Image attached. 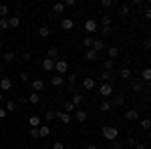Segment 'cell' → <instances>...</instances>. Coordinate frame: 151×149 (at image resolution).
I'll return each mask as SVG.
<instances>
[{
	"instance_id": "cell-3",
	"label": "cell",
	"mask_w": 151,
	"mask_h": 149,
	"mask_svg": "<svg viewBox=\"0 0 151 149\" xmlns=\"http://www.w3.org/2000/svg\"><path fill=\"white\" fill-rule=\"evenodd\" d=\"M99 95H101V97H111V95H113V85H111V83H103V85L99 87Z\"/></svg>"
},
{
	"instance_id": "cell-37",
	"label": "cell",
	"mask_w": 151,
	"mask_h": 149,
	"mask_svg": "<svg viewBox=\"0 0 151 149\" xmlns=\"http://www.w3.org/2000/svg\"><path fill=\"white\" fill-rule=\"evenodd\" d=\"M0 18H8V6L0 4Z\"/></svg>"
},
{
	"instance_id": "cell-19",
	"label": "cell",
	"mask_w": 151,
	"mask_h": 149,
	"mask_svg": "<svg viewBox=\"0 0 151 149\" xmlns=\"http://www.w3.org/2000/svg\"><path fill=\"white\" fill-rule=\"evenodd\" d=\"M125 101H127V99H125V95L121 93L119 97H115V99H113V105H115V107H123V105H125Z\"/></svg>"
},
{
	"instance_id": "cell-17",
	"label": "cell",
	"mask_w": 151,
	"mask_h": 149,
	"mask_svg": "<svg viewBox=\"0 0 151 149\" xmlns=\"http://www.w3.org/2000/svg\"><path fill=\"white\" fill-rule=\"evenodd\" d=\"M70 103L75 105V107H79L83 103V95L81 93H73V99H70Z\"/></svg>"
},
{
	"instance_id": "cell-48",
	"label": "cell",
	"mask_w": 151,
	"mask_h": 149,
	"mask_svg": "<svg viewBox=\"0 0 151 149\" xmlns=\"http://www.w3.org/2000/svg\"><path fill=\"white\" fill-rule=\"evenodd\" d=\"M50 149H65V145H63L60 141H55V143H52V147H50Z\"/></svg>"
},
{
	"instance_id": "cell-36",
	"label": "cell",
	"mask_w": 151,
	"mask_h": 149,
	"mask_svg": "<svg viewBox=\"0 0 151 149\" xmlns=\"http://www.w3.org/2000/svg\"><path fill=\"white\" fill-rule=\"evenodd\" d=\"M101 26H111V16H109V14L101 16Z\"/></svg>"
},
{
	"instance_id": "cell-49",
	"label": "cell",
	"mask_w": 151,
	"mask_h": 149,
	"mask_svg": "<svg viewBox=\"0 0 151 149\" xmlns=\"http://www.w3.org/2000/svg\"><path fill=\"white\" fill-rule=\"evenodd\" d=\"M137 143H139V141H137V139H133V137H129V139H127V145H131V147H135Z\"/></svg>"
},
{
	"instance_id": "cell-57",
	"label": "cell",
	"mask_w": 151,
	"mask_h": 149,
	"mask_svg": "<svg viewBox=\"0 0 151 149\" xmlns=\"http://www.w3.org/2000/svg\"><path fill=\"white\" fill-rule=\"evenodd\" d=\"M135 149H147V147H145L143 143H137V145H135Z\"/></svg>"
},
{
	"instance_id": "cell-31",
	"label": "cell",
	"mask_w": 151,
	"mask_h": 149,
	"mask_svg": "<svg viewBox=\"0 0 151 149\" xmlns=\"http://www.w3.org/2000/svg\"><path fill=\"white\" fill-rule=\"evenodd\" d=\"M38 35L42 36V38H48V36H50V28H48V26H40Z\"/></svg>"
},
{
	"instance_id": "cell-35",
	"label": "cell",
	"mask_w": 151,
	"mask_h": 149,
	"mask_svg": "<svg viewBox=\"0 0 151 149\" xmlns=\"http://www.w3.org/2000/svg\"><path fill=\"white\" fill-rule=\"evenodd\" d=\"M101 35L103 36H111L113 35V28H111V26H101Z\"/></svg>"
},
{
	"instance_id": "cell-39",
	"label": "cell",
	"mask_w": 151,
	"mask_h": 149,
	"mask_svg": "<svg viewBox=\"0 0 151 149\" xmlns=\"http://www.w3.org/2000/svg\"><path fill=\"white\" fill-rule=\"evenodd\" d=\"M8 18H0V30H8Z\"/></svg>"
},
{
	"instance_id": "cell-54",
	"label": "cell",
	"mask_w": 151,
	"mask_h": 149,
	"mask_svg": "<svg viewBox=\"0 0 151 149\" xmlns=\"http://www.w3.org/2000/svg\"><path fill=\"white\" fill-rule=\"evenodd\" d=\"M121 147H123V143H119V141L115 139V141H113V149H121Z\"/></svg>"
},
{
	"instance_id": "cell-11",
	"label": "cell",
	"mask_w": 151,
	"mask_h": 149,
	"mask_svg": "<svg viewBox=\"0 0 151 149\" xmlns=\"http://www.w3.org/2000/svg\"><path fill=\"white\" fill-rule=\"evenodd\" d=\"M129 87H131V89H133V91L135 93H141L143 91V81H131V83H129Z\"/></svg>"
},
{
	"instance_id": "cell-41",
	"label": "cell",
	"mask_w": 151,
	"mask_h": 149,
	"mask_svg": "<svg viewBox=\"0 0 151 149\" xmlns=\"http://www.w3.org/2000/svg\"><path fill=\"white\" fill-rule=\"evenodd\" d=\"M149 127H151V121L147 119V117H145V119H141V129H145V131H147Z\"/></svg>"
},
{
	"instance_id": "cell-16",
	"label": "cell",
	"mask_w": 151,
	"mask_h": 149,
	"mask_svg": "<svg viewBox=\"0 0 151 149\" xmlns=\"http://www.w3.org/2000/svg\"><path fill=\"white\" fill-rule=\"evenodd\" d=\"M48 135H50V127L48 125H42V127H38V137H48Z\"/></svg>"
},
{
	"instance_id": "cell-7",
	"label": "cell",
	"mask_w": 151,
	"mask_h": 149,
	"mask_svg": "<svg viewBox=\"0 0 151 149\" xmlns=\"http://www.w3.org/2000/svg\"><path fill=\"white\" fill-rule=\"evenodd\" d=\"M125 119L127 121H139V111L137 109H129L127 113H125Z\"/></svg>"
},
{
	"instance_id": "cell-34",
	"label": "cell",
	"mask_w": 151,
	"mask_h": 149,
	"mask_svg": "<svg viewBox=\"0 0 151 149\" xmlns=\"http://www.w3.org/2000/svg\"><path fill=\"white\" fill-rule=\"evenodd\" d=\"M14 58H16V55H14L12 50H6V53H4V60H6V63H12Z\"/></svg>"
},
{
	"instance_id": "cell-33",
	"label": "cell",
	"mask_w": 151,
	"mask_h": 149,
	"mask_svg": "<svg viewBox=\"0 0 151 149\" xmlns=\"http://www.w3.org/2000/svg\"><path fill=\"white\" fill-rule=\"evenodd\" d=\"M145 4H147V0H133L129 6H137V8H145Z\"/></svg>"
},
{
	"instance_id": "cell-2",
	"label": "cell",
	"mask_w": 151,
	"mask_h": 149,
	"mask_svg": "<svg viewBox=\"0 0 151 149\" xmlns=\"http://www.w3.org/2000/svg\"><path fill=\"white\" fill-rule=\"evenodd\" d=\"M55 71H57V75H65V73H69V63L67 60H63V58H58V60H55Z\"/></svg>"
},
{
	"instance_id": "cell-40",
	"label": "cell",
	"mask_w": 151,
	"mask_h": 149,
	"mask_svg": "<svg viewBox=\"0 0 151 149\" xmlns=\"http://www.w3.org/2000/svg\"><path fill=\"white\" fill-rule=\"evenodd\" d=\"M143 18H145V20H149V18H151V10H149V2H147V4H145V10H143Z\"/></svg>"
},
{
	"instance_id": "cell-46",
	"label": "cell",
	"mask_w": 151,
	"mask_h": 149,
	"mask_svg": "<svg viewBox=\"0 0 151 149\" xmlns=\"http://www.w3.org/2000/svg\"><path fill=\"white\" fill-rule=\"evenodd\" d=\"M28 133H30V137H32V139H36V137H38V127H32Z\"/></svg>"
},
{
	"instance_id": "cell-21",
	"label": "cell",
	"mask_w": 151,
	"mask_h": 149,
	"mask_svg": "<svg viewBox=\"0 0 151 149\" xmlns=\"http://www.w3.org/2000/svg\"><path fill=\"white\" fill-rule=\"evenodd\" d=\"M101 81H103V83H111V81H113V73H111V71H103V73H101Z\"/></svg>"
},
{
	"instance_id": "cell-44",
	"label": "cell",
	"mask_w": 151,
	"mask_h": 149,
	"mask_svg": "<svg viewBox=\"0 0 151 149\" xmlns=\"http://www.w3.org/2000/svg\"><path fill=\"white\" fill-rule=\"evenodd\" d=\"M113 4H115L113 0H101V8H111Z\"/></svg>"
},
{
	"instance_id": "cell-56",
	"label": "cell",
	"mask_w": 151,
	"mask_h": 149,
	"mask_svg": "<svg viewBox=\"0 0 151 149\" xmlns=\"http://www.w3.org/2000/svg\"><path fill=\"white\" fill-rule=\"evenodd\" d=\"M6 115H8V113H6V111H4V109H2V107H0V119H4V117H6Z\"/></svg>"
},
{
	"instance_id": "cell-51",
	"label": "cell",
	"mask_w": 151,
	"mask_h": 149,
	"mask_svg": "<svg viewBox=\"0 0 151 149\" xmlns=\"http://www.w3.org/2000/svg\"><path fill=\"white\" fill-rule=\"evenodd\" d=\"M67 91L69 93H77V85H67Z\"/></svg>"
},
{
	"instance_id": "cell-23",
	"label": "cell",
	"mask_w": 151,
	"mask_h": 149,
	"mask_svg": "<svg viewBox=\"0 0 151 149\" xmlns=\"http://www.w3.org/2000/svg\"><path fill=\"white\" fill-rule=\"evenodd\" d=\"M47 58H50V60H58V48L50 46V48H48V57Z\"/></svg>"
},
{
	"instance_id": "cell-8",
	"label": "cell",
	"mask_w": 151,
	"mask_h": 149,
	"mask_svg": "<svg viewBox=\"0 0 151 149\" xmlns=\"http://www.w3.org/2000/svg\"><path fill=\"white\" fill-rule=\"evenodd\" d=\"M87 117H89V115H87L85 109H77V111H75V119H77L79 123H85V121H87Z\"/></svg>"
},
{
	"instance_id": "cell-50",
	"label": "cell",
	"mask_w": 151,
	"mask_h": 149,
	"mask_svg": "<svg viewBox=\"0 0 151 149\" xmlns=\"http://www.w3.org/2000/svg\"><path fill=\"white\" fill-rule=\"evenodd\" d=\"M22 58H24V60H30V58H32V55H30L28 50H24V53H22Z\"/></svg>"
},
{
	"instance_id": "cell-45",
	"label": "cell",
	"mask_w": 151,
	"mask_h": 149,
	"mask_svg": "<svg viewBox=\"0 0 151 149\" xmlns=\"http://www.w3.org/2000/svg\"><path fill=\"white\" fill-rule=\"evenodd\" d=\"M103 67H105V71H111V69H113V60H111V58H107V60L103 63Z\"/></svg>"
},
{
	"instance_id": "cell-28",
	"label": "cell",
	"mask_w": 151,
	"mask_h": 149,
	"mask_svg": "<svg viewBox=\"0 0 151 149\" xmlns=\"http://www.w3.org/2000/svg\"><path fill=\"white\" fill-rule=\"evenodd\" d=\"M107 55H109V58H111V60H113V58L119 55V48H117V46H109V48H107Z\"/></svg>"
},
{
	"instance_id": "cell-15",
	"label": "cell",
	"mask_w": 151,
	"mask_h": 149,
	"mask_svg": "<svg viewBox=\"0 0 151 149\" xmlns=\"http://www.w3.org/2000/svg\"><path fill=\"white\" fill-rule=\"evenodd\" d=\"M26 99H28V103L38 105V103H40V93H30V95H28Z\"/></svg>"
},
{
	"instance_id": "cell-47",
	"label": "cell",
	"mask_w": 151,
	"mask_h": 149,
	"mask_svg": "<svg viewBox=\"0 0 151 149\" xmlns=\"http://www.w3.org/2000/svg\"><path fill=\"white\" fill-rule=\"evenodd\" d=\"M45 119H47V121H52V119H55V111H47V113H45Z\"/></svg>"
},
{
	"instance_id": "cell-9",
	"label": "cell",
	"mask_w": 151,
	"mask_h": 149,
	"mask_svg": "<svg viewBox=\"0 0 151 149\" xmlns=\"http://www.w3.org/2000/svg\"><path fill=\"white\" fill-rule=\"evenodd\" d=\"M85 58H87L89 63H95V60L99 58V53H95L93 48H87V53H85Z\"/></svg>"
},
{
	"instance_id": "cell-53",
	"label": "cell",
	"mask_w": 151,
	"mask_h": 149,
	"mask_svg": "<svg viewBox=\"0 0 151 149\" xmlns=\"http://www.w3.org/2000/svg\"><path fill=\"white\" fill-rule=\"evenodd\" d=\"M20 79H22L24 83H26V81L30 79V75H28V73H20Z\"/></svg>"
},
{
	"instance_id": "cell-14",
	"label": "cell",
	"mask_w": 151,
	"mask_h": 149,
	"mask_svg": "<svg viewBox=\"0 0 151 149\" xmlns=\"http://www.w3.org/2000/svg\"><path fill=\"white\" fill-rule=\"evenodd\" d=\"M0 89H2V91H10L12 89V81L8 79V77H4V79L0 81Z\"/></svg>"
},
{
	"instance_id": "cell-32",
	"label": "cell",
	"mask_w": 151,
	"mask_h": 149,
	"mask_svg": "<svg viewBox=\"0 0 151 149\" xmlns=\"http://www.w3.org/2000/svg\"><path fill=\"white\" fill-rule=\"evenodd\" d=\"M4 111H6V113H14V111H16V103H14V101H8Z\"/></svg>"
},
{
	"instance_id": "cell-30",
	"label": "cell",
	"mask_w": 151,
	"mask_h": 149,
	"mask_svg": "<svg viewBox=\"0 0 151 149\" xmlns=\"http://www.w3.org/2000/svg\"><path fill=\"white\" fill-rule=\"evenodd\" d=\"M18 24H20V18H18V16H10V18H8V26H10V28H16Z\"/></svg>"
},
{
	"instance_id": "cell-42",
	"label": "cell",
	"mask_w": 151,
	"mask_h": 149,
	"mask_svg": "<svg viewBox=\"0 0 151 149\" xmlns=\"http://www.w3.org/2000/svg\"><path fill=\"white\" fill-rule=\"evenodd\" d=\"M73 111H75V105L70 103V101H67L65 103V113H73Z\"/></svg>"
},
{
	"instance_id": "cell-20",
	"label": "cell",
	"mask_w": 151,
	"mask_h": 149,
	"mask_svg": "<svg viewBox=\"0 0 151 149\" xmlns=\"http://www.w3.org/2000/svg\"><path fill=\"white\" fill-rule=\"evenodd\" d=\"M63 12H65V4H63V2L52 4V14H63Z\"/></svg>"
},
{
	"instance_id": "cell-38",
	"label": "cell",
	"mask_w": 151,
	"mask_h": 149,
	"mask_svg": "<svg viewBox=\"0 0 151 149\" xmlns=\"http://www.w3.org/2000/svg\"><path fill=\"white\" fill-rule=\"evenodd\" d=\"M77 75H69V77H67V79H65V83H67V85H77Z\"/></svg>"
},
{
	"instance_id": "cell-24",
	"label": "cell",
	"mask_w": 151,
	"mask_h": 149,
	"mask_svg": "<svg viewBox=\"0 0 151 149\" xmlns=\"http://www.w3.org/2000/svg\"><path fill=\"white\" fill-rule=\"evenodd\" d=\"M60 26H63L65 30H70V28L75 26V22H73L70 18H63V20H60Z\"/></svg>"
},
{
	"instance_id": "cell-59",
	"label": "cell",
	"mask_w": 151,
	"mask_h": 149,
	"mask_svg": "<svg viewBox=\"0 0 151 149\" xmlns=\"http://www.w3.org/2000/svg\"><path fill=\"white\" fill-rule=\"evenodd\" d=\"M2 97H4V95H2V93H0V101H2Z\"/></svg>"
},
{
	"instance_id": "cell-10",
	"label": "cell",
	"mask_w": 151,
	"mask_h": 149,
	"mask_svg": "<svg viewBox=\"0 0 151 149\" xmlns=\"http://www.w3.org/2000/svg\"><path fill=\"white\" fill-rule=\"evenodd\" d=\"M32 89H35V93L45 91V81H42V79H35V81H32Z\"/></svg>"
},
{
	"instance_id": "cell-61",
	"label": "cell",
	"mask_w": 151,
	"mask_h": 149,
	"mask_svg": "<svg viewBox=\"0 0 151 149\" xmlns=\"http://www.w3.org/2000/svg\"><path fill=\"white\" fill-rule=\"evenodd\" d=\"M47 149H50V147H47Z\"/></svg>"
},
{
	"instance_id": "cell-52",
	"label": "cell",
	"mask_w": 151,
	"mask_h": 149,
	"mask_svg": "<svg viewBox=\"0 0 151 149\" xmlns=\"http://www.w3.org/2000/svg\"><path fill=\"white\" fill-rule=\"evenodd\" d=\"M26 101H28L26 97H18V101H16V105H26Z\"/></svg>"
},
{
	"instance_id": "cell-43",
	"label": "cell",
	"mask_w": 151,
	"mask_h": 149,
	"mask_svg": "<svg viewBox=\"0 0 151 149\" xmlns=\"http://www.w3.org/2000/svg\"><path fill=\"white\" fill-rule=\"evenodd\" d=\"M83 45L87 46V48H91V45H93V36H85V38H83Z\"/></svg>"
},
{
	"instance_id": "cell-55",
	"label": "cell",
	"mask_w": 151,
	"mask_h": 149,
	"mask_svg": "<svg viewBox=\"0 0 151 149\" xmlns=\"http://www.w3.org/2000/svg\"><path fill=\"white\" fill-rule=\"evenodd\" d=\"M75 4H77V0H67V2H65V8H67V6H75Z\"/></svg>"
},
{
	"instance_id": "cell-13",
	"label": "cell",
	"mask_w": 151,
	"mask_h": 149,
	"mask_svg": "<svg viewBox=\"0 0 151 149\" xmlns=\"http://www.w3.org/2000/svg\"><path fill=\"white\" fill-rule=\"evenodd\" d=\"M50 85H52V87H63V85H65V77H60V75H55V77L50 79Z\"/></svg>"
},
{
	"instance_id": "cell-5",
	"label": "cell",
	"mask_w": 151,
	"mask_h": 149,
	"mask_svg": "<svg viewBox=\"0 0 151 149\" xmlns=\"http://www.w3.org/2000/svg\"><path fill=\"white\" fill-rule=\"evenodd\" d=\"M97 28H99V22L93 20V18H89V20L85 22V30H87V32H97Z\"/></svg>"
},
{
	"instance_id": "cell-29",
	"label": "cell",
	"mask_w": 151,
	"mask_h": 149,
	"mask_svg": "<svg viewBox=\"0 0 151 149\" xmlns=\"http://www.w3.org/2000/svg\"><path fill=\"white\" fill-rule=\"evenodd\" d=\"M129 12H131V6H129V4L119 6V14H121V16H129Z\"/></svg>"
},
{
	"instance_id": "cell-1",
	"label": "cell",
	"mask_w": 151,
	"mask_h": 149,
	"mask_svg": "<svg viewBox=\"0 0 151 149\" xmlns=\"http://www.w3.org/2000/svg\"><path fill=\"white\" fill-rule=\"evenodd\" d=\"M101 135H103L107 141H115V139L119 137V129H115V127H103Z\"/></svg>"
},
{
	"instance_id": "cell-26",
	"label": "cell",
	"mask_w": 151,
	"mask_h": 149,
	"mask_svg": "<svg viewBox=\"0 0 151 149\" xmlns=\"http://www.w3.org/2000/svg\"><path fill=\"white\" fill-rule=\"evenodd\" d=\"M28 125L30 127H40V117H38V115H32V117L28 119Z\"/></svg>"
},
{
	"instance_id": "cell-58",
	"label": "cell",
	"mask_w": 151,
	"mask_h": 149,
	"mask_svg": "<svg viewBox=\"0 0 151 149\" xmlns=\"http://www.w3.org/2000/svg\"><path fill=\"white\" fill-rule=\"evenodd\" d=\"M87 149H99V147H97V145H89Z\"/></svg>"
},
{
	"instance_id": "cell-12",
	"label": "cell",
	"mask_w": 151,
	"mask_h": 149,
	"mask_svg": "<svg viewBox=\"0 0 151 149\" xmlns=\"http://www.w3.org/2000/svg\"><path fill=\"white\" fill-rule=\"evenodd\" d=\"M81 85H83V89H87V91H93V89H95V81L91 79V77L83 79V83H81Z\"/></svg>"
},
{
	"instance_id": "cell-18",
	"label": "cell",
	"mask_w": 151,
	"mask_h": 149,
	"mask_svg": "<svg viewBox=\"0 0 151 149\" xmlns=\"http://www.w3.org/2000/svg\"><path fill=\"white\" fill-rule=\"evenodd\" d=\"M52 69H55V60L45 58V60H42V71H52Z\"/></svg>"
},
{
	"instance_id": "cell-6",
	"label": "cell",
	"mask_w": 151,
	"mask_h": 149,
	"mask_svg": "<svg viewBox=\"0 0 151 149\" xmlns=\"http://www.w3.org/2000/svg\"><path fill=\"white\" fill-rule=\"evenodd\" d=\"M91 48H93L95 53H101V50H105V42L101 40V38H93V45H91Z\"/></svg>"
},
{
	"instance_id": "cell-22",
	"label": "cell",
	"mask_w": 151,
	"mask_h": 149,
	"mask_svg": "<svg viewBox=\"0 0 151 149\" xmlns=\"http://www.w3.org/2000/svg\"><path fill=\"white\" fill-rule=\"evenodd\" d=\"M99 109H101V111H103V113H109V111H111V109H113V103H109V101H107V99H105L103 103L99 105Z\"/></svg>"
},
{
	"instance_id": "cell-27",
	"label": "cell",
	"mask_w": 151,
	"mask_h": 149,
	"mask_svg": "<svg viewBox=\"0 0 151 149\" xmlns=\"http://www.w3.org/2000/svg\"><path fill=\"white\" fill-rule=\"evenodd\" d=\"M119 75H121V79L129 81V79H131V69H127V67H123V69L119 71Z\"/></svg>"
},
{
	"instance_id": "cell-25",
	"label": "cell",
	"mask_w": 151,
	"mask_h": 149,
	"mask_svg": "<svg viewBox=\"0 0 151 149\" xmlns=\"http://www.w3.org/2000/svg\"><path fill=\"white\" fill-rule=\"evenodd\" d=\"M141 81H143V83H149L151 81V69H143L141 71Z\"/></svg>"
},
{
	"instance_id": "cell-60",
	"label": "cell",
	"mask_w": 151,
	"mask_h": 149,
	"mask_svg": "<svg viewBox=\"0 0 151 149\" xmlns=\"http://www.w3.org/2000/svg\"><path fill=\"white\" fill-rule=\"evenodd\" d=\"M0 48H2V38H0Z\"/></svg>"
},
{
	"instance_id": "cell-4",
	"label": "cell",
	"mask_w": 151,
	"mask_h": 149,
	"mask_svg": "<svg viewBox=\"0 0 151 149\" xmlns=\"http://www.w3.org/2000/svg\"><path fill=\"white\" fill-rule=\"evenodd\" d=\"M55 119H58V121L65 123V125H69V123H70V115L65 113V111H55Z\"/></svg>"
}]
</instances>
